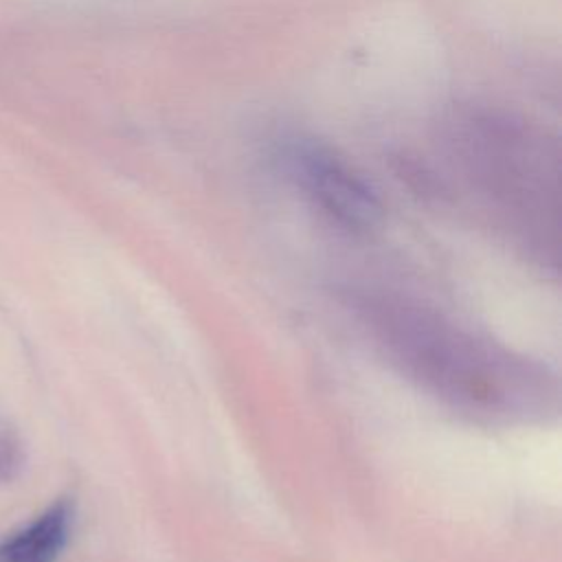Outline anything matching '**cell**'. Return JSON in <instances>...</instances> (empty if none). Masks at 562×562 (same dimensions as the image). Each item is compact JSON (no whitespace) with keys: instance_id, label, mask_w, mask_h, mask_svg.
<instances>
[{"instance_id":"cell-1","label":"cell","mask_w":562,"mask_h":562,"mask_svg":"<svg viewBox=\"0 0 562 562\" xmlns=\"http://www.w3.org/2000/svg\"><path fill=\"white\" fill-rule=\"evenodd\" d=\"M369 321L406 373L472 415H525L549 395L540 367L461 331L432 312L371 301Z\"/></svg>"},{"instance_id":"cell-2","label":"cell","mask_w":562,"mask_h":562,"mask_svg":"<svg viewBox=\"0 0 562 562\" xmlns=\"http://www.w3.org/2000/svg\"><path fill=\"white\" fill-rule=\"evenodd\" d=\"M292 173L307 195L338 224L369 231L382 217V206L371 187L327 149L301 143L290 154Z\"/></svg>"},{"instance_id":"cell-3","label":"cell","mask_w":562,"mask_h":562,"mask_svg":"<svg viewBox=\"0 0 562 562\" xmlns=\"http://www.w3.org/2000/svg\"><path fill=\"white\" fill-rule=\"evenodd\" d=\"M70 522V503L57 501L29 527L0 542V562H55L66 547Z\"/></svg>"},{"instance_id":"cell-4","label":"cell","mask_w":562,"mask_h":562,"mask_svg":"<svg viewBox=\"0 0 562 562\" xmlns=\"http://www.w3.org/2000/svg\"><path fill=\"white\" fill-rule=\"evenodd\" d=\"M22 441L18 430L0 417V483L13 481L22 470Z\"/></svg>"}]
</instances>
